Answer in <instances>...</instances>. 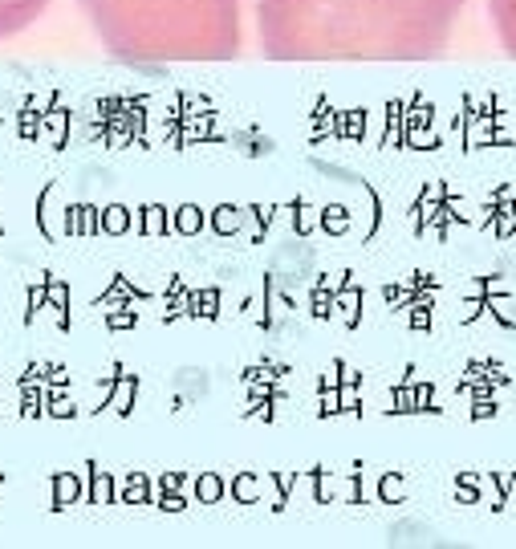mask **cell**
Listing matches in <instances>:
<instances>
[{
    "label": "cell",
    "mask_w": 516,
    "mask_h": 549,
    "mask_svg": "<svg viewBox=\"0 0 516 549\" xmlns=\"http://www.w3.org/2000/svg\"><path fill=\"white\" fill-rule=\"evenodd\" d=\"M49 0H0V37H13L21 29H29Z\"/></svg>",
    "instance_id": "cell-1"
}]
</instances>
